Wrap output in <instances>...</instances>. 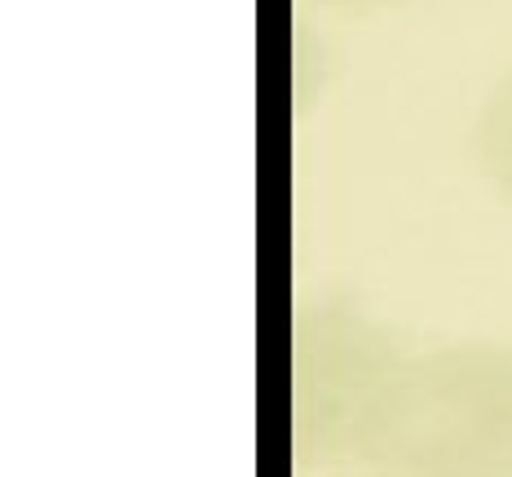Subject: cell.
Instances as JSON below:
<instances>
[{
  "label": "cell",
  "mask_w": 512,
  "mask_h": 477,
  "mask_svg": "<svg viewBox=\"0 0 512 477\" xmlns=\"http://www.w3.org/2000/svg\"><path fill=\"white\" fill-rule=\"evenodd\" d=\"M349 460L398 477H512V345L402 354L362 407Z\"/></svg>",
  "instance_id": "1"
},
{
  "label": "cell",
  "mask_w": 512,
  "mask_h": 477,
  "mask_svg": "<svg viewBox=\"0 0 512 477\" xmlns=\"http://www.w3.org/2000/svg\"><path fill=\"white\" fill-rule=\"evenodd\" d=\"M292 376V451L305 464L349 460V438L376 385L402 358L398 341L340 296H318L292 310L287 336Z\"/></svg>",
  "instance_id": "2"
},
{
  "label": "cell",
  "mask_w": 512,
  "mask_h": 477,
  "mask_svg": "<svg viewBox=\"0 0 512 477\" xmlns=\"http://www.w3.org/2000/svg\"><path fill=\"white\" fill-rule=\"evenodd\" d=\"M473 155L490 186L512 204V76L486 98L473 129Z\"/></svg>",
  "instance_id": "3"
},
{
  "label": "cell",
  "mask_w": 512,
  "mask_h": 477,
  "mask_svg": "<svg viewBox=\"0 0 512 477\" xmlns=\"http://www.w3.org/2000/svg\"><path fill=\"white\" fill-rule=\"evenodd\" d=\"M340 477H398V473H380L376 469V473H340Z\"/></svg>",
  "instance_id": "4"
}]
</instances>
